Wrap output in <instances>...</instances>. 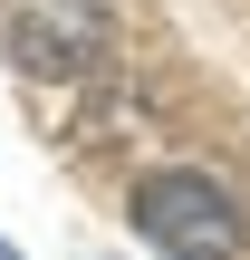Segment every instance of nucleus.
Returning <instances> with one entry per match:
<instances>
[{
  "label": "nucleus",
  "mask_w": 250,
  "mask_h": 260,
  "mask_svg": "<svg viewBox=\"0 0 250 260\" xmlns=\"http://www.w3.org/2000/svg\"><path fill=\"white\" fill-rule=\"evenodd\" d=\"M125 212H135V232H145L164 260H241V241H250L231 183H212L202 164H164V174H145Z\"/></svg>",
  "instance_id": "obj_1"
},
{
  "label": "nucleus",
  "mask_w": 250,
  "mask_h": 260,
  "mask_svg": "<svg viewBox=\"0 0 250 260\" xmlns=\"http://www.w3.org/2000/svg\"><path fill=\"white\" fill-rule=\"evenodd\" d=\"M10 58L29 77H77L106 58V0H19L10 10Z\"/></svg>",
  "instance_id": "obj_2"
},
{
  "label": "nucleus",
  "mask_w": 250,
  "mask_h": 260,
  "mask_svg": "<svg viewBox=\"0 0 250 260\" xmlns=\"http://www.w3.org/2000/svg\"><path fill=\"white\" fill-rule=\"evenodd\" d=\"M0 260H10V241H0Z\"/></svg>",
  "instance_id": "obj_3"
}]
</instances>
